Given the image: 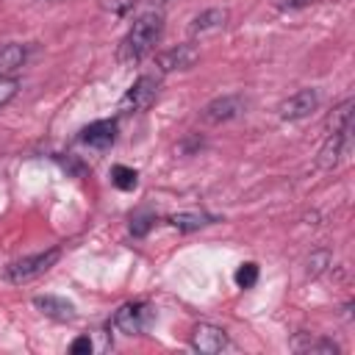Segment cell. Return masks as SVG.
Wrapping results in <instances>:
<instances>
[{"mask_svg": "<svg viewBox=\"0 0 355 355\" xmlns=\"http://www.w3.org/2000/svg\"><path fill=\"white\" fill-rule=\"evenodd\" d=\"M211 222H214V216L197 214V211H180V214H172V216H169V225L178 227V230H183V233L200 230V227H205V225H211Z\"/></svg>", "mask_w": 355, "mask_h": 355, "instance_id": "cell-15", "label": "cell"}, {"mask_svg": "<svg viewBox=\"0 0 355 355\" xmlns=\"http://www.w3.org/2000/svg\"><path fill=\"white\" fill-rule=\"evenodd\" d=\"M227 8H208V11H202V14H197L194 19H191V25H189V33H191V39H202V36H208V33H219L225 25H227Z\"/></svg>", "mask_w": 355, "mask_h": 355, "instance_id": "cell-10", "label": "cell"}, {"mask_svg": "<svg viewBox=\"0 0 355 355\" xmlns=\"http://www.w3.org/2000/svg\"><path fill=\"white\" fill-rule=\"evenodd\" d=\"M191 347L197 352H202V355H216V352H222L227 347V333L222 327H216V324L200 322L191 330Z\"/></svg>", "mask_w": 355, "mask_h": 355, "instance_id": "cell-7", "label": "cell"}, {"mask_svg": "<svg viewBox=\"0 0 355 355\" xmlns=\"http://www.w3.org/2000/svg\"><path fill=\"white\" fill-rule=\"evenodd\" d=\"M33 305H36L44 316H50V319H55V322H72V319H75V305H72L69 300H64V297L39 294V297H33Z\"/></svg>", "mask_w": 355, "mask_h": 355, "instance_id": "cell-12", "label": "cell"}, {"mask_svg": "<svg viewBox=\"0 0 355 355\" xmlns=\"http://www.w3.org/2000/svg\"><path fill=\"white\" fill-rule=\"evenodd\" d=\"M19 92V83L14 78H0V105H6Z\"/></svg>", "mask_w": 355, "mask_h": 355, "instance_id": "cell-21", "label": "cell"}, {"mask_svg": "<svg viewBox=\"0 0 355 355\" xmlns=\"http://www.w3.org/2000/svg\"><path fill=\"white\" fill-rule=\"evenodd\" d=\"M236 283H239V288H252L258 283V263H252V261L241 263L236 269Z\"/></svg>", "mask_w": 355, "mask_h": 355, "instance_id": "cell-19", "label": "cell"}, {"mask_svg": "<svg viewBox=\"0 0 355 355\" xmlns=\"http://www.w3.org/2000/svg\"><path fill=\"white\" fill-rule=\"evenodd\" d=\"M111 180H114V186H116V189L130 191V189H136V183H139V172H136V169H130V166L116 164V166L111 169Z\"/></svg>", "mask_w": 355, "mask_h": 355, "instance_id": "cell-17", "label": "cell"}, {"mask_svg": "<svg viewBox=\"0 0 355 355\" xmlns=\"http://www.w3.org/2000/svg\"><path fill=\"white\" fill-rule=\"evenodd\" d=\"M133 3H136V0H103V8H108V11H114V14H125V11L133 8Z\"/></svg>", "mask_w": 355, "mask_h": 355, "instance_id": "cell-22", "label": "cell"}, {"mask_svg": "<svg viewBox=\"0 0 355 355\" xmlns=\"http://www.w3.org/2000/svg\"><path fill=\"white\" fill-rule=\"evenodd\" d=\"M78 139H80L83 144H89V147L105 150V147H111L114 139H116V122H114V119H97V122H92L89 128H83Z\"/></svg>", "mask_w": 355, "mask_h": 355, "instance_id": "cell-11", "label": "cell"}, {"mask_svg": "<svg viewBox=\"0 0 355 355\" xmlns=\"http://www.w3.org/2000/svg\"><path fill=\"white\" fill-rule=\"evenodd\" d=\"M158 78L155 75H141V78H136L133 80V86L122 94V100H119V111L122 114H141V111H147L153 103H155V97H158Z\"/></svg>", "mask_w": 355, "mask_h": 355, "instance_id": "cell-4", "label": "cell"}, {"mask_svg": "<svg viewBox=\"0 0 355 355\" xmlns=\"http://www.w3.org/2000/svg\"><path fill=\"white\" fill-rule=\"evenodd\" d=\"M197 58H200V50H197L194 44H178V47L164 50V53L155 58V64H158L161 72H175V69H189V67H194Z\"/></svg>", "mask_w": 355, "mask_h": 355, "instance_id": "cell-9", "label": "cell"}, {"mask_svg": "<svg viewBox=\"0 0 355 355\" xmlns=\"http://www.w3.org/2000/svg\"><path fill=\"white\" fill-rule=\"evenodd\" d=\"M347 125H352V100L349 97L344 103H338L333 108V114L327 116V133H336V130H341Z\"/></svg>", "mask_w": 355, "mask_h": 355, "instance_id": "cell-16", "label": "cell"}, {"mask_svg": "<svg viewBox=\"0 0 355 355\" xmlns=\"http://www.w3.org/2000/svg\"><path fill=\"white\" fill-rule=\"evenodd\" d=\"M153 222H155V216H153L150 211L133 214V219H130V233H133V236H147V230L153 227Z\"/></svg>", "mask_w": 355, "mask_h": 355, "instance_id": "cell-20", "label": "cell"}, {"mask_svg": "<svg viewBox=\"0 0 355 355\" xmlns=\"http://www.w3.org/2000/svg\"><path fill=\"white\" fill-rule=\"evenodd\" d=\"M25 58H28V47L25 44L11 42V44L0 47V78H8V72L19 69L25 64Z\"/></svg>", "mask_w": 355, "mask_h": 355, "instance_id": "cell-14", "label": "cell"}, {"mask_svg": "<svg viewBox=\"0 0 355 355\" xmlns=\"http://www.w3.org/2000/svg\"><path fill=\"white\" fill-rule=\"evenodd\" d=\"M349 133H352V125L336 130V133H327L319 155H316V166L319 169H336L341 164V158L349 153Z\"/></svg>", "mask_w": 355, "mask_h": 355, "instance_id": "cell-6", "label": "cell"}, {"mask_svg": "<svg viewBox=\"0 0 355 355\" xmlns=\"http://www.w3.org/2000/svg\"><path fill=\"white\" fill-rule=\"evenodd\" d=\"M58 255H61L58 247L44 250V252H36V255H25V258H19V261H14V263L6 266V280L8 283H28V280L44 275L58 261Z\"/></svg>", "mask_w": 355, "mask_h": 355, "instance_id": "cell-2", "label": "cell"}, {"mask_svg": "<svg viewBox=\"0 0 355 355\" xmlns=\"http://www.w3.org/2000/svg\"><path fill=\"white\" fill-rule=\"evenodd\" d=\"M247 97L244 94H225V97H216L211 100L202 111H200V119L208 122V125H222V122H230L236 116H241L247 111Z\"/></svg>", "mask_w": 355, "mask_h": 355, "instance_id": "cell-5", "label": "cell"}, {"mask_svg": "<svg viewBox=\"0 0 355 355\" xmlns=\"http://www.w3.org/2000/svg\"><path fill=\"white\" fill-rule=\"evenodd\" d=\"M69 352L80 355V352H92V338L89 336H78L72 344H69Z\"/></svg>", "mask_w": 355, "mask_h": 355, "instance_id": "cell-23", "label": "cell"}, {"mask_svg": "<svg viewBox=\"0 0 355 355\" xmlns=\"http://www.w3.org/2000/svg\"><path fill=\"white\" fill-rule=\"evenodd\" d=\"M161 33H164V17L155 14V11L141 14V17L130 25V31L125 33V39L119 42V53H116L119 61H122V64H136V61H141V58L158 44Z\"/></svg>", "mask_w": 355, "mask_h": 355, "instance_id": "cell-1", "label": "cell"}, {"mask_svg": "<svg viewBox=\"0 0 355 355\" xmlns=\"http://www.w3.org/2000/svg\"><path fill=\"white\" fill-rule=\"evenodd\" d=\"M330 263H333L330 252H327V250H316V252H311L308 261H305V275H308V277H319Z\"/></svg>", "mask_w": 355, "mask_h": 355, "instance_id": "cell-18", "label": "cell"}, {"mask_svg": "<svg viewBox=\"0 0 355 355\" xmlns=\"http://www.w3.org/2000/svg\"><path fill=\"white\" fill-rule=\"evenodd\" d=\"M319 105V92L316 89H300L291 97H286L280 103V119H305L308 114H313Z\"/></svg>", "mask_w": 355, "mask_h": 355, "instance_id": "cell-8", "label": "cell"}, {"mask_svg": "<svg viewBox=\"0 0 355 355\" xmlns=\"http://www.w3.org/2000/svg\"><path fill=\"white\" fill-rule=\"evenodd\" d=\"M311 3H313V0H277L275 6H277V8H288V11H291V8H305V6H311Z\"/></svg>", "mask_w": 355, "mask_h": 355, "instance_id": "cell-24", "label": "cell"}, {"mask_svg": "<svg viewBox=\"0 0 355 355\" xmlns=\"http://www.w3.org/2000/svg\"><path fill=\"white\" fill-rule=\"evenodd\" d=\"M153 319H155V311L144 300H136V302H125L114 313L111 324H114V330H119L125 336H139V333H144L150 327Z\"/></svg>", "mask_w": 355, "mask_h": 355, "instance_id": "cell-3", "label": "cell"}, {"mask_svg": "<svg viewBox=\"0 0 355 355\" xmlns=\"http://www.w3.org/2000/svg\"><path fill=\"white\" fill-rule=\"evenodd\" d=\"M150 3H153V6H161V3H166V0H150Z\"/></svg>", "mask_w": 355, "mask_h": 355, "instance_id": "cell-25", "label": "cell"}, {"mask_svg": "<svg viewBox=\"0 0 355 355\" xmlns=\"http://www.w3.org/2000/svg\"><path fill=\"white\" fill-rule=\"evenodd\" d=\"M291 349L294 352H313V355H336L338 344H333L330 338H319L311 333H297L291 338Z\"/></svg>", "mask_w": 355, "mask_h": 355, "instance_id": "cell-13", "label": "cell"}]
</instances>
